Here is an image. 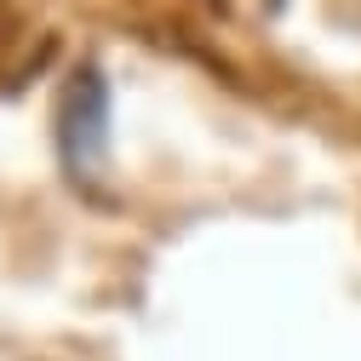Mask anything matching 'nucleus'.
<instances>
[{
	"label": "nucleus",
	"instance_id": "1",
	"mask_svg": "<svg viewBox=\"0 0 361 361\" xmlns=\"http://www.w3.org/2000/svg\"><path fill=\"white\" fill-rule=\"evenodd\" d=\"M58 155L75 184H98L109 166V86L98 69L69 75L58 98Z\"/></svg>",
	"mask_w": 361,
	"mask_h": 361
}]
</instances>
